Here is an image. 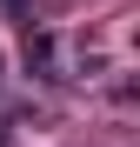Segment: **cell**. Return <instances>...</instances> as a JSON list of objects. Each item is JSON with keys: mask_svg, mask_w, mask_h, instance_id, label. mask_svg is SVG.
<instances>
[{"mask_svg": "<svg viewBox=\"0 0 140 147\" xmlns=\"http://www.w3.org/2000/svg\"><path fill=\"white\" fill-rule=\"evenodd\" d=\"M27 74L67 80V60H60V34H54V27H27Z\"/></svg>", "mask_w": 140, "mask_h": 147, "instance_id": "6da1fadb", "label": "cell"}, {"mask_svg": "<svg viewBox=\"0 0 140 147\" xmlns=\"http://www.w3.org/2000/svg\"><path fill=\"white\" fill-rule=\"evenodd\" d=\"M7 13H20V20H33V13H27V0H7Z\"/></svg>", "mask_w": 140, "mask_h": 147, "instance_id": "7a4b0ae2", "label": "cell"}, {"mask_svg": "<svg viewBox=\"0 0 140 147\" xmlns=\"http://www.w3.org/2000/svg\"><path fill=\"white\" fill-rule=\"evenodd\" d=\"M0 67H7V54H0Z\"/></svg>", "mask_w": 140, "mask_h": 147, "instance_id": "3957f363", "label": "cell"}, {"mask_svg": "<svg viewBox=\"0 0 140 147\" xmlns=\"http://www.w3.org/2000/svg\"><path fill=\"white\" fill-rule=\"evenodd\" d=\"M0 147H7V134H0Z\"/></svg>", "mask_w": 140, "mask_h": 147, "instance_id": "277c9868", "label": "cell"}]
</instances>
